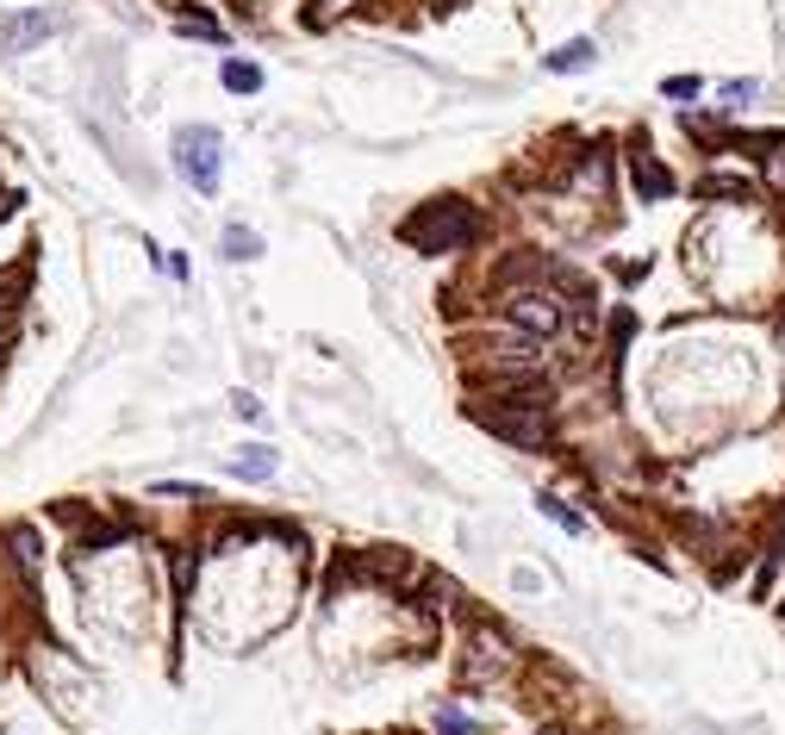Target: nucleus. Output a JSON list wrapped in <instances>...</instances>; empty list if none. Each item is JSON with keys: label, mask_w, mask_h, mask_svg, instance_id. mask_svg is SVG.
<instances>
[{"label": "nucleus", "mask_w": 785, "mask_h": 735, "mask_svg": "<svg viewBox=\"0 0 785 735\" xmlns=\"http://www.w3.org/2000/svg\"><path fill=\"white\" fill-rule=\"evenodd\" d=\"M537 511H549V518H556L561 530H574V536H580V530H586V523H580V518H574V511H568V505H561V499H549V493H542V499H537Z\"/></svg>", "instance_id": "nucleus-13"}, {"label": "nucleus", "mask_w": 785, "mask_h": 735, "mask_svg": "<svg viewBox=\"0 0 785 735\" xmlns=\"http://www.w3.org/2000/svg\"><path fill=\"white\" fill-rule=\"evenodd\" d=\"M505 667H512L505 642H498V636H474V642H468V660H461V679H468V686H486V679H498Z\"/></svg>", "instance_id": "nucleus-5"}, {"label": "nucleus", "mask_w": 785, "mask_h": 735, "mask_svg": "<svg viewBox=\"0 0 785 735\" xmlns=\"http://www.w3.org/2000/svg\"><path fill=\"white\" fill-rule=\"evenodd\" d=\"M437 730H442V735H474V723H468L456 704H442V711H437Z\"/></svg>", "instance_id": "nucleus-15"}, {"label": "nucleus", "mask_w": 785, "mask_h": 735, "mask_svg": "<svg viewBox=\"0 0 785 735\" xmlns=\"http://www.w3.org/2000/svg\"><path fill=\"white\" fill-rule=\"evenodd\" d=\"M661 94L686 106V100H698V94H705V76H668V81H661Z\"/></svg>", "instance_id": "nucleus-12"}, {"label": "nucleus", "mask_w": 785, "mask_h": 735, "mask_svg": "<svg viewBox=\"0 0 785 735\" xmlns=\"http://www.w3.org/2000/svg\"><path fill=\"white\" fill-rule=\"evenodd\" d=\"M474 418L493 437H505L512 449H542V437H549V406H505L498 399L493 411H474Z\"/></svg>", "instance_id": "nucleus-4"}, {"label": "nucleus", "mask_w": 785, "mask_h": 735, "mask_svg": "<svg viewBox=\"0 0 785 735\" xmlns=\"http://www.w3.org/2000/svg\"><path fill=\"white\" fill-rule=\"evenodd\" d=\"M175 174L193 181L200 194H218V174H225V137L212 132V125L175 132Z\"/></svg>", "instance_id": "nucleus-2"}, {"label": "nucleus", "mask_w": 785, "mask_h": 735, "mask_svg": "<svg viewBox=\"0 0 785 735\" xmlns=\"http://www.w3.org/2000/svg\"><path fill=\"white\" fill-rule=\"evenodd\" d=\"M181 32H200V38H212V44L225 38V32H218V25L206 20V13H181Z\"/></svg>", "instance_id": "nucleus-16"}, {"label": "nucleus", "mask_w": 785, "mask_h": 735, "mask_svg": "<svg viewBox=\"0 0 785 735\" xmlns=\"http://www.w3.org/2000/svg\"><path fill=\"white\" fill-rule=\"evenodd\" d=\"M761 94V81H724V106L736 113V106H748V100Z\"/></svg>", "instance_id": "nucleus-14"}, {"label": "nucleus", "mask_w": 785, "mask_h": 735, "mask_svg": "<svg viewBox=\"0 0 785 735\" xmlns=\"http://www.w3.org/2000/svg\"><path fill=\"white\" fill-rule=\"evenodd\" d=\"M225 256H231V262H256V256H262V237L244 231V225H231V231H225Z\"/></svg>", "instance_id": "nucleus-11"}, {"label": "nucleus", "mask_w": 785, "mask_h": 735, "mask_svg": "<svg viewBox=\"0 0 785 735\" xmlns=\"http://www.w3.org/2000/svg\"><path fill=\"white\" fill-rule=\"evenodd\" d=\"M498 312L517 325V337H530V343H542V337H556L561 330V299L549 287H505V299H498Z\"/></svg>", "instance_id": "nucleus-3"}, {"label": "nucleus", "mask_w": 785, "mask_h": 735, "mask_svg": "<svg viewBox=\"0 0 785 735\" xmlns=\"http://www.w3.org/2000/svg\"><path fill=\"white\" fill-rule=\"evenodd\" d=\"M44 32H57V13H13V20L0 25V50H25V44H38Z\"/></svg>", "instance_id": "nucleus-7"}, {"label": "nucleus", "mask_w": 785, "mask_h": 735, "mask_svg": "<svg viewBox=\"0 0 785 735\" xmlns=\"http://www.w3.org/2000/svg\"><path fill=\"white\" fill-rule=\"evenodd\" d=\"M218 81H225L231 94H262V69L249 57H225L218 63Z\"/></svg>", "instance_id": "nucleus-9"}, {"label": "nucleus", "mask_w": 785, "mask_h": 735, "mask_svg": "<svg viewBox=\"0 0 785 735\" xmlns=\"http://www.w3.org/2000/svg\"><path fill=\"white\" fill-rule=\"evenodd\" d=\"M400 237L424 256H449V250H474L480 237V213L468 206L461 194H442V200H424L418 213L400 225Z\"/></svg>", "instance_id": "nucleus-1"}, {"label": "nucleus", "mask_w": 785, "mask_h": 735, "mask_svg": "<svg viewBox=\"0 0 785 735\" xmlns=\"http://www.w3.org/2000/svg\"><path fill=\"white\" fill-rule=\"evenodd\" d=\"M630 181H636V194H642V200H668L673 194L668 162H654L649 144H630Z\"/></svg>", "instance_id": "nucleus-6"}, {"label": "nucleus", "mask_w": 785, "mask_h": 735, "mask_svg": "<svg viewBox=\"0 0 785 735\" xmlns=\"http://www.w3.org/2000/svg\"><path fill=\"white\" fill-rule=\"evenodd\" d=\"M231 474H237V480H269L274 449H244V455H231Z\"/></svg>", "instance_id": "nucleus-10"}, {"label": "nucleus", "mask_w": 785, "mask_h": 735, "mask_svg": "<svg viewBox=\"0 0 785 735\" xmlns=\"http://www.w3.org/2000/svg\"><path fill=\"white\" fill-rule=\"evenodd\" d=\"M593 63H598V44L593 38H568L561 50L542 57V69H549V76H574V69H593Z\"/></svg>", "instance_id": "nucleus-8"}]
</instances>
